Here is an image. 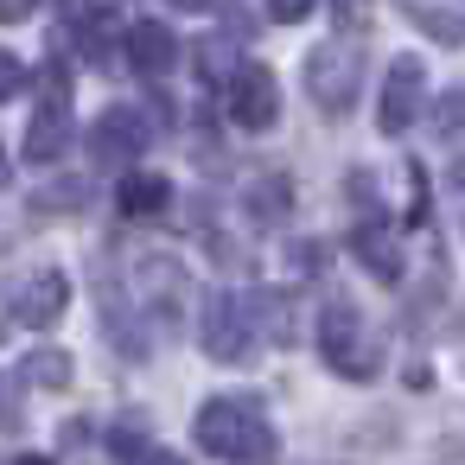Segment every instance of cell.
<instances>
[{
	"mask_svg": "<svg viewBox=\"0 0 465 465\" xmlns=\"http://www.w3.org/2000/svg\"><path fill=\"white\" fill-rule=\"evenodd\" d=\"M420 90H427V64H420V58H395L389 77H382L376 128H382V134H401V128L420 115Z\"/></svg>",
	"mask_w": 465,
	"mask_h": 465,
	"instance_id": "8992f818",
	"label": "cell"
},
{
	"mask_svg": "<svg viewBox=\"0 0 465 465\" xmlns=\"http://www.w3.org/2000/svg\"><path fill=\"white\" fill-rule=\"evenodd\" d=\"M77 198H84V185H77V179L52 185V211H77Z\"/></svg>",
	"mask_w": 465,
	"mask_h": 465,
	"instance_id": "d4e9b609",
	"label": "cell"
},
{
	"mask_svg": "<svg viewBox=\"0 0 465 465\" xmlns=\"http://www.w3.org/2000/svg\"><path fill=\"white\" fill-rule=\"evenodd\" d=\"M433 128H440V134H459V128H465V90L440 96V109H433Z\"/></svg>",
	"mask_w": 465,
	"mask_h": 465,
	"instance_id": "ffe728a7",
	"label": "cell"
},
{
	"mask_svg": "<svg viewBox=\"0 0 465 465\" xmlns=\"http://www.w3.org/2000/svg\"><path fill=\"white\" fill-rule=\"evenodd\" d=\"M198 71H204V77H211L217 90H230V77H236L242 64L230 58V39H211V45H204V58H198Z\"/></svg>",
	"mask_w": 465,
	"mask_h": 465,
	"instance_id": "e0dca14e",
	"label": "cell"
},
{
	"mask_svg": "<svg viewBox=\"0 0 465 465\" xmlns=\"http://www.w3.org/2000/svg\"><path fill=\"white\" fill-rule=\"evenodd\" d=\"M173 7H192L198 14V7H217V0H173Z\"/></svg>",
	"mask_w": 465,
	"mask_h": 465,
	"instance_id": "83f0119b",
	"label": "cell"
},
{
	"mask_svg": "<svg viewBox=\"0 0 465 465\" xmlns=\"http://www.w3.org/2000/svg\"><path fill=\"white\" fill-rule=\"evenodd\" d=\"M357 71H363V52L344 45V39H331V45H319V52L306 58V96L319 103V115H344V109H351Z\"/></svg>",
	"mask_w": 465,
	"mask_h": 465,
	"instance_id": "3957f363",
	"label": "cell"
},
{
	"mask_svg": "<svg viewBox=\"0 0 465 465\" xmlns=\"http://www.w3.org/2000/svg\"><path fill=\"white\" fill-rule=\"evenodd\" d=\"M109 446H115V459H122V465H141V459L153 452V440H141V433H128V427H115V433H109Z\"/></svg>",
	"mask_w": 465,
	"mask_h": 465,
	"instance_id": "d6986e66",
	"label": "cell"
},
{
	"mask_svg": "<svg viewBox=\"0 0 465 465\" xmlns=\"http://www.w3.org/2000/svg\"><path fill=\"white\" fill-rule=\"evenodd\" d=\"M64 300H71L64 268H33V274L14 287V319H20V325H33V331H45V325H58V319H64Z\"/></svg>",
	"mask_w": 465,
	"mask_h": 465,
	"instance_id": "52a82bcc",
	"label": "cell"
},
{
	"mask_svg": "<svg viewBox=\"0 0 465 465\" xmlns=\"http://www.w3.org/2000/svg\"><path fill=\"white\" fill-rule=\"evenodd\" d=\"M128 64H134L141 77H166V71L179 64V39H173L160 20H141V26H128Z\"/></svg>",
	"mask_w": 465,
	"mask_h": 465,
	"instance_id": "30bf717a",
	"label": "cell"
},
{
	"mask_svg": "<svg viewBox=\"0 0 465 465\" xmlns=\"http://www.w3.org/2000/svg\"><path fill=\"white\" fill-rule=\"evenodd\" d=\"M230 122L249 128V134H262V128L281 122V84H274L268 64H242L230 77Z\"/></svg>",
	"mask_w": 465,
	"mask_h": 465,
	"instance_id": "277c9868",
	"label": "cell"
},
{
	"mask_svg": "<svg viewBox=\"0 0 465 465\" xmlns=\"http://www.w3.org/2000/svg\"><path fill=\"white\" fill-rule=\"evenodd\" d=\"M20 465H52V459H39V452H33V459H20Z\"/></svg>",
	"mask_w": 465,
	"mask_h": 465,
	"instance_id": "f1b7e54d",
	"label": "cell"
},
{
	"mask_svg": "<svg viewBox=\"0 0 465 465\" xmlns=\"http://www.w3.org/2000/svg\"><path fill=\"white\" fill-rule=\"evenodd\" d=\"M166 198H173V179L166 173H134L122 185V211L128 217H153V211H166Z\"/></svg>",
	"mask_w": 465,
	"mask_h": 465,
	"instance_id": "5bb4252c",
	"label": "cell"
},
{
	"mask_svg": "<svg viewBox=\"0 0 465 465\" xmlns=\"http://www.w3.org/2000/svg\"><path fill=\"white\" fill-rule=\"evenodd\" d=\"M141 147H147V122L134 109H103L96 115V128H90V160L96 166H128Z\"/></svg>",
	"mask_w": 465,
	"mask_h": 465,
	"instance_id": "ba28073f",
	"label": "cell"
},
{
	"mask_svg": "<svg viewBox=\"0 0 465 465\" xmlns=\"http://www.w3.org/2000/svg\"><path fill=\"white\" fill-rule=\"evenodd\" d=\"M351 255H357L382 287H395V281H401V242H395V230H389L382 217H370V223L351 236Z\"/></svg>",
	"mask_w": 465,
	"mask_h": 465,
	"instance_id": "9c48e42d",
	"label": "cell"
},
{
	"mask_svg": "<svg viewBox=\"0 0 465 465\" xmlns=\"http://www.w3.org/2000/svg\"><path fill=\"white\" fill-rule=\"evenodd\" d=\"M14 395H20V389H14V376H0V427H7V433H20V427H26V408H20Z\"/></svg>",
	"mask_w": 465,
	"mask_h": 465,
	"instance_id": "44dd1931",
	"label": "cell"
},
{
	"mask_svg": "<svg viewBox=\"0 0 465 465\" xmlns=\"http://www.w3.org/2000/svg\"><path fill=\"white\" fill-rule=\"evenodd\" d=\"M71 147V96H45V109L33 115V128H26V160H58Z\"/></svg>",
	"mask_w": 465,
	"mask_h": 465,
	"instance_id": "8fae6325",
	"label": "cell"
},
{
	"mask_svg": "<svg viewBox=\"0 0 465 465\" xmlns=\"http://www.w3.org/2000/svg\"><path fill=\"white\" fill-rule=\"evenodd\" d=\"M20 90H26V64H20L7 45H0V103H14Z\"/></svg>",
	"mask_w": 465,
	"mask_h": 465,
	"instance_id": "ac0fdd59",
	"label": "cell"
},
{
	"mask_svg": "<svg viewBox=\"0 0 465 465\" xmlns=\"http://www.w3.org/2000/svg\"><path fill=\"white\" fill-rule=\"evenodd\" d=\"M26 7L33 0H0V20H26Z\"/></svg>",
	"mask_w": 465,
	"mask_h": 465,
	"instance_id": "484cf974",
	"label": "cell"
},
{
	"mask_svg": "<svg viewBox=\"0 0 465 465\" xmlns=\"http://www.w3.org/2000/svg\"><path fill=\"white\" fill-rule=\"evenodd\" d=\"M408 20H414L420 33H433L440 45H465V14H452V7H420V0H414Z\"/></svg>",
	"mask_w": 465,
	"mask_h": 465,
	"instance_id": "9a60e30c",
	"label": "cell"
},
{
	"mask_svg": "<svg viewBox=\"0 0 465 465\" xmlns=\"http://www.w3.org/2000/svg\"><path fill=\"white\" fill-rule=\"evenodd\" d=\"M287 179L281 173H262V179H249V192H242V211H249V223H281L287 217Z\"/></svg>",
	"mask_w": 465,
	"mask_h": 465,
	"instance_id": "7c38bea8",
	"label": "cell"
},
{
	"mask_svg": "<svg viewBox=\"0 0 465 465\" xmlns=\"http://www.w3.org/2000/svg\"><path fill=\"white\" fill-rule=\"evenodd\" d=\"M293 268L319 274V268H325V242H293Z\"/></svg>",
	"mask_w": 465,
	"mask_h": 465,
	"instance_id": "603a6c76",
	"label": "cell"
},
{
	"mask_svg": "<svg viewBox=\"0 0 465 465\" xmlns=\"http://www.w3.org/2000/svg\"><path fill=\"white\" fill-rule=\"evenodd\" d=\"M319 351H325V363H331L338 376H376V357L357 344V312H351L344 300H331V306L319 312Z\"/></svg>",
	"mask_w": 465,
	"mask_h": 465,
	"instance_id": "5b68a950",
	"label": "cell"
},
{
	"mask_svg": "<svg viewBox=\"0 0 465 465\" xmlns=\"http://www.w3.org/2000/svg\"><path fill=\"white\" fill-rule=\"evenodd\" d=\"M255 319H262V338H268V344H293V300H287V293H274V287L255 293V300H249V325H255Z\"/></svg>",
	"mask_w": 465,
	"mask_h": 465,
	"instance_id": "4fadbf2b",
	"label": "cell"
},
{
	"mask_svg": "<svg viewBox=\"0 0 465 465\" xmlns=\"http://www.w3.org/2000/svg\"><path fill=\"white\" fill-rule=\"evenodd\" d=\"M141 465H185V459H179V452H160V446H153V452H147Z\"/></svg>",
	"mask_w": 465,
	"mask_h": 465,
	"instance_id": "4316f807",
	"label": "cell"
},
{
	"mask_svg": "<svg viewBox=\"0 0 465 465\" xmlns=\"http://www.w3.org/2000/svg\"><path fill=\"white\" fill-rule=\"evenodd\" d=\"M255 325H249V300L236 293H204L198 306V344L217 357V363H249L255 357Z\"/></svg>",
	"mask_w": 465,
	"mask_h": 465,
	"instance_id": "7a4b0ae2",
	"label": "cell"
},
{
	"mask_svg": "<svg viewBox=\"0 0 465 465\" xmlns=\"http://www.w3.org/2000/svg\"><path fill=\"white\" fill-rule=\"evenodd\" d=\"M331 14H338V26H363L370 20V0H331Z\"/></svg>",
	"mask_w": 465,
	"mask_h": 465,
	"instance_id": "cb8c5ba5",
	"label": "cell"
},
{
	"mask_svg": "<svg viewBox=\"0 0 465 465\" xmlns=\"http://www.w3.org/2000/svg\"><path fill=\"white\" fill-rule=\"evenodd\" d=\"M0 185H7V160H0Z\"/></svg>",
	"mask_w": 465,
	"mask_h": 465,
	"instance_id": "f546056e",
	"label": "cell"
},
{
	"mask_svg": "<svg viewBox=\"0 0 465 465\" xmlns=\"http://www.w3.org/2000/svg\"><path fill=\"white\" fill-rule=\"evenodd\" d=\"M26 382H45V389H64L71 382V357L58 351V344H45V351H33L26 357V370H20Z\"/></svg>",
	"mask_w": 465,
	"mask_h": 465,
	"instance_id": "2e32d148",
	"label": "cell"
},
{
	"mask_svg": "<svg viewBox=\"0 0 465 465\" xmlns=\"http://www.w3.org/2000/svg\"><path fill=\"white\" fill-rule=\"evenodd\" d=\"M312 7H319V0H268V20H274V26H300Z\"/></svg>",
	"mask_w": 465,
	"mask_h": 465,
	"instance_id": "7402d4cb",
	"label": "cell"
},
{
	"mask_svg": "<svg viewBox=\"0 0 465 465\" xmlns=\"http://www.w3.org/2000/svg\"><path fill=\"white\" fill-rule=\"evenodd\" d=\"M192 440L211 459H223V465H262L274 452V427H268V414L249 395H211L192 414Z\"/></svg>",
	"mask_w": 465,
	"mask_h": 465,
	"instance_id": "6da1fadb",
	"label": "cell"
}]
</instances>
